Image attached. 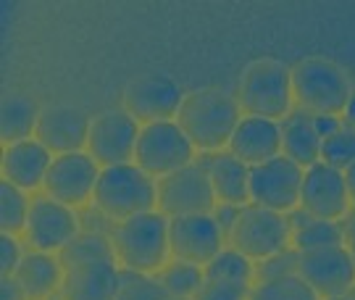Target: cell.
<instances>
[{
    "label": "cell",
    "mask_w": 355,
    "mask_h": 300,
    "mask_svg": "<svg viewBox=\"0 0 355 300\" xmlns=\"http://www.w3.org/2000/svg\"><path fill=\"white\" fill-rule=\"evenodd\" d=\"M158 208L164 216H192L211 213L216 208V192L208 169L190 163L158 182Z\"/></svg>",
    "instance_id": "9"
},
{
    "label": "cell",
    "mask_w": 355,
    "mask_h": 300,
    "mask_svg": "<svg viewBox=\"0 0 355 300\" xmlns=\"http://www.w3.org/2000/svg\"><path fill=\"white\" fill-rule=\"evenodd\" d=\"M297 274L303 276L318 298H345L347 290L355 285L353 253L345 245L303 250Z\"/></svg>",
    "instance_id": "10"
},
{
    "label": "cell",
    "mask_w": 355,
    "mask_h": 300,
    "mask_svg": "<svg viewBox=\"0 0 355 300\" xmlns=\"http://www.w3.org/2000/svg\"><path fill=\"white\" fill-rule=\"evenodd\" d=\"M253 290L237 279H205L195 300H250Z\"/></svg>",
    "instance_id": "34"
},
{
    "label": "cell",
    "mask_w": 355,
    "mask_h": 300,
    "mask_svg": "<svg viewBox=\"0 0 355 300\" xmlns=\"http://www.w3.org/2000/svg\"><path fill=\"white\" fill-rule=\"evenodd\" d=\"M250 300H318V295L308 288L303 276L292 274L271 279V282H261L253 290Z\"/></svg>",
    "instance_id": "29"
},
{
    "label": "cell",
    "mask_w": 355,
    "mask_h": 300,
    "mask_svg": "<svg viewBox=\"0 0 355 300\" xmlns=\"http://www.w3.org/2000/svg\"><path fill=\"white\" fill-rule=\"evenodd\" d=\"M300 203H303V211H308L313 219L337 222L347 213V203H350L345 172H337L327 163L311 166L303 176Z\"/></svg>",
    "instance_id": "16"
},
{
    "label": "cell",
    "mask_w": 355,
    "mask_h": 300,
    "mask_svg": "<svg viewBox=\"0 0 355 300\" xmlns=\"http://www.w3.org/2000/svg\"><path fill=\"white\" fill-rule=\"evenodd\" d=\"M321 142L324 135L318 129V122L308 116L292 119L287 126H282V156H287L297 166H316L321 158Z\"/></svg>",
    "instance_id": "24"
},
{
    "label": "cell",
    "mask_w": 355,
    "mask_h": 300,
    "mask_svg": "<svg viewBox=\"0 0 355 300\" xmlns=\"http://www.w3.org/2000/svg\"><path fill=\"white\" fill-rule=\"evenodd\" d=\"M61 269H64L61 261L53 258L51 253L35 250V253H26L24 258H21L13 276L19 279V285L24 288L29 300H45L64 282L61 279Z\"/></svg>",
    "instance_id": "22"
},
{
    "label": "cell",
    "mask_w": 355,
    "mask_h": 300,
    "mask_svg": "<svg viewBox=\"0 0 355 300\" xmlns=\"http://www.w3.org/2000/svg\"><path fill=\"white\" fill-rule=\"evenodd\" d=\"M21 248L13 235H0V274L3 276H13L19 263H21Z\"/></svg>",
    "instance_id": "35"
},
{
    "label": "cell",
    "mask_w": 355,
    "mask_h": 300,
    "mask_svg": "<svg viewBox=\"0 0 355 300\" xmlns=\"http://www.w3.org/2000/svg\"><path fill=\"white\" fill-rule=\"evenodd\" d=\"M353 85L343 66L331 58H303L292 69V95L300 106L321 116H337L347 111Z\"/></svg>",
    "instance_id": "2"
},
{
    "label": "cell",
    "mask_w": 355,
    "mask_h": 300,
    "mask_svg": "<svg viewBox=\"0 0 355 300\" xmlns=\"http://www.w3.org/2000/svg\"><path fill=\"white\" fill-rule=\"evenodd\" d=\"M158 282L164 285L168 298H192L198 295L205 282L203 266H195L187 261H174L164 266V272L158 276Z\"/></svg>",
    "instance_id": "26"
},
{
    "label": "cell",
    "mask_w": 355,
    "mask_h": 300,
    "mask_svg": "<svg viewBox=\"0 0 355 300\" xmlns=\"http://www.w3.org/2000/svg\"><path fill=\"white\" fill-rule=\"evenodd\" d=\"M116 258L132 272H155L161 269L168 253V222L161 211H148L119 222L114 232Z\"/></svg>",
    "instance_id": "4"
},
{
    "label": "cell",
    "mask_w": 355,
    "mask_h": 300,
    "mask_svg": "<svg viewBox=\"0 0 355 300\" xmlns=\"http://www.w3.org/2000/svg\"><path fill=\"white\" fill-rule=\"evenodd\" d=\"M101 179L98 161L89 153H64L55 156L45 176V192L48 198L58 200L64 206H79L89 195H95Z\"/></svg>",
    "instance_id": "14"
},
{
    "label": "cell",
    "mask_w": 355,
    "mask_h": 300,
    "mask_svg": "<svg viewBox=\"0 0 355 300\" xmlns=\"http://www.w3.org/2000/svg\"><path fill=\"white\" fill-rule=\"evenodd\" d=\"M168 250L177 261L205 266L224 250V232L214 213L174 216L168 222Z\"/></svg>",
    "instance_id": "12"
},
{
    "label": "cell",
    "mask_w": 355,
    "mask_h": 300,
    "mask_svg": "<svg viewBox=\"0 0 355 300\" xmlns=\"http://www.w3.org/2000/svg\"><path fill=\"white\" fill-rule=\"evenodd\" d=\"M29 208H32V203H26L24 190L3 179V185H0V229H3V235L24 232L26 222H29Z\"/></svg>",
    "instance_id": "27"
},
{
    "label": "cell",
    "mask_w": 355,
    "mask_h": 300,
    "mask_svg": "<svg viewBox=\"0 0 355 300\" xmlns=\"http://www.w3.org/2000/svg\"><path fill=\"white\" fill-rule=\"evenodd\" d=\"M237 98L250 116L277 122L290 111L292 69L277 58H258L242 72Z\"/></svg>",
    "instance_id": "5"
},
{
    "label": "cell",
    "mask_w": 355,
    "mask_h": 300,
    "mask_svg": "<svg viewBox=\"0 0 355 300\" xmlns=\"http://www.w3.org/2000/svg\"><path fill=\"white\" fill-rule=\"evenodd\" d=\"M345 240V226L337 222H327V219H316L303 229L295 232V250H313V248H327V245H343Z\"/></svg>",
    "instance_id": "30"
},
{
    "label": "cell",
    "mask_w": 355,
    "mask_h": 300,
    "mask_svg": "<svg viewBox=\"0 0 355 300\" xmlns=\"http://www.w3.org/2000/svg\"><path fill=\"white\" fill-rule=\"evenodd\" d=\"M205 279H237V282H250L253 276V266L250 258L242 256L237 248L221 250L211 263L203 266Z\"/></svg>",
    "instance_id": "31"
},
{
    "label": "cell",
    "mask_w": 355,
    "mask_h": 300,
    "mask_svg": "<svg viewBox=\"0 0 355 300\" xmlns=\"http://www.w3.org/2000/svg\"><path fill=\"white\" fill-rule=\"evenodd\" d=\"M303 166L277 156L250 169V200L268 211H290L303 192Z\"/></svg>",
    "instance_id": "11"
},
{
    "label": "cell",
    "mask_w": 355,
    "mask_h": 300,
    "mask_svg": "<svg viewBox=\"0 0 355 300\" xmlns=\"http://www.w3.org/2000/svg\"><path fill=\"white\" fill-rule=\"evenodd\" d=\"M184 103L182 88L171 76L148 74L129 82L124 90V111L132 113L137 122H174Z\"/></svg>",
    "instance_id": "13"
},
{
    "label": "cell",
    "mask_w": 355,
    "mask_h": 300,
    "mask_svg": "<svg viewBox=\"0 0 355 300\" xmlns=\"http://www.w3.org/2000/svg\"><path fill=\"white\" fill-rule=\"evenodd\" d=\"M300 269V250H279L274 256H268L261 261V266L255 269V274L261 282H271V279H279V276H292L297 274Z\"/></svg>",
    "instance_id": "33"
},
{
    "label": "cell",
    "mask_w": 355,
    "mask_h": 300,
    "mask_svg": "<svg viewBox=\"0 0 355 300\" xmlns=\"http://www.w3.org/2000/svg\"><path fill=\"white\" fill-rule=\"evenodd\" d=\"M79 235V222H76L71 206H64L53 198L32 200L29 208V222H26V238L42 253L61 250Z\"/></svg>",
    "instance_id": "17"
},
{
    "label": "cell",
    "mask_w": 355,
    "mask_h": 300,
    "mask_svg": "<svg viewBox=\"0 0 355 300\" xmlns=\"http://www.w3.org/2000/svg\"><path fill=\"white\" fill-rule=\"evenodd\" d=\"M58 261L64 266V272L74 269L79 263L89 261H114L116 263V248L114 240H108L101 232H79L69 245L58 250Z\"/></svg>",
    "instance_id": "25"
},
{
    "label": "cell",
    "mask_w": 355,
    "mask_h": 300,
    "mask_svg": "<svg viewBox=\"0 0 355 300\" xmlns=\"http://www.w3.org/2000/svg\"><path fill=\"white\" fill-rule=\"evenodd\" d=\"M345 182H347V192H350V200L355 203V163L345 172Z\"/></svg>",
    "instance_id": "37"
},
{
    "label": "cell",
    "mask_w": 355,
    "mask_h": 300,
    "mask_svg": "<svg viewBox=\"0 0 355 300\" xmlns=\"http://www.w3.org/2000/svg\"><path fill=\"white\" fill-rule=\"evenodd\" d=\"M192 150L195 145L187 140L177 122H155V124L142 126L135 163L145 174L166 176L190 166Z\"/></svg>",
    "instance_id": "6"
},
{
    "label": "cell",
    "mask_w": 355,
    "mask_h": 300,
    "mask_svg": "<svg viewBox=\"0 0 355 300\" xmlns=\"http://www.w3.org/2000/svg\"><path fill=\"white\" fill-rule=\"evenodd\" d=\"M345 298H347V300H355V285L350 290H347V295H345Z\"/></svg>",
    "instance_id": "39"
},
{
    "label": "cell",
    "mask_w": 355,
    "mask_h": 300,
    "mask_svg": "<svg viewBox=\"0 0 355 300\" xmlns=\"http://www.w3.org/2000/svg\"><path fill=\"white\" fill-rule=\"evenodd\" d=\"M345 116H347V124L355 129V90H353V98H350V103H347V111H345Z\"/></svg>",
    "instance_id": "38"
},
{
    "label": "cell",
    "mask_w": 355,
    "mask_h": 300,
    "mask_svg": "<svg viewBox=\"0 0 355 300\" xmlns=\"http://www.w3.org/2000/svg\"><path fill=\"white\" fill-rule=\"evenodd\" d=\"M121 276L114 261H89L69 269L61 282V300H116Z\"/></svg>",
    "instance_id": "19"
},
{
    "label": "cell",
    "mask_w": 355,
    "mask_h": 300,
    "mask_svg": "<svg viewBox=\"0 0 355 300\" xmlns=\"http://www.w3.org/2000/svg\"><path fill=\"white\" fill-rule=\"evenodd\" d=\"M92 198L105 216L116 222H127L132 216L148 213L153 211V206H158V185L137 163H121L101 169V179Z\"/></svg>",
    "instance_id": "3"
},
{
    "label": "cell",
    "mask_w": 355,
    "mask_h": 300,
    "mask_svg": "<svg viewBox=\"0 0 355 300\" xmlns=\"http://www.w3.org/2000/svg\"><path fill=\"white\" fill-rule=\"evenodd\" d=\"M140 132L142 129L137 126V119L132 113H127L124 108H108L98 113L89 124V156L103 169L132 163L137 153Z\"/></svg>",
    "instance_id": "7"
},
{
    "label": "cell",
    "mask_w": 355,
    "mask_h": 300,
    "mask_svg": "<svg viewBox=\"0 0 355 300\" xmlns=\"http://www.w3.org/2000/svg\"><path fill=\"white\" fill-rule=\"evenodd\" d=\"M168 300H192V298H168Z\"/></svg>",
    "instance_id": "42"
},
{
    "label": "cell",
    "mask_w": 355,
    "mask_h": 300,
    "mask_svg": "<svg viewBox=\"0 0 355 300\" xmlns=\"http://www.w3.org/2000/svg\"><path fill=\"white\" fill-rule=\"evenodd\" d=\"M240 103L221 88H200L184 95L177 124L195 148L218 150L232 142L240 126Z\"/></svg>",
    "instance_id": "1"
},
{
    "label": "cell",
    "mask_w": 355,
    "mask_h": 300,
    "mask_svg": "<svg viewBox=\"0 0 355 300\" xmlns=\"http://www.w3.org/2000/svg\"><path fill=\"white\" fill-rule=\"evenodd\" d=\"M350 253H353V261H355V235L350 238Z\"/></svg>",
    "instance_id": "40"
},
{
    "label": "cell",
    "mask_w": 355,
    "mask_h": 300,
    "mask_svg": "<svg viewBox=\"0 0 355 300\" xmlns=\"http://www.w3.org/2000/svg\"><path fill=\"white\" fill-rule=\"evenodd\" d=\"M279 150L282 126L271 119H258V116L242 119L240 126L232 135V142H229V153L237 156L242 163H248L250 169L277 158Z\"/></svg>",
    "instance_id": "18"
},
{
    "label": "cell",
    "mask_w": 355,
    "mask_h": 300,
    "mask_svg": "<svg viewBox=\"0 0 355 300\" xmlns=\"http://www.w3.org/2000/svg\"><path fill=\"white\" fill-rule=\"evenodd\" d=\"M119 276H121V288L116 300H168L164 285L153 276L132 269H119Z\"/></svg>",
    "instance_id": "32"
},
{
    "label": "cell",
    "mask_w": 355,
    "mask_h": 300,
    "mask_svg": "<svg viewBox=\"0 0 355 300\" xmlns=\"http://www.w3.org/2000/svg\"><path fill=\"white\" fill-rule=\"evenodd\" d=\"M42 108H37V103L21 95V92H8L0 100V138L8 145L24 142L37 132V122Z\"/></svg>",
    "instance_id": "23"
},
{
    "label": "cell",
    "mask_w": 355,
    "mask_h": 300,
    "mask_svg": "<svg viewBox=\"0 0 355 300\" xmlns=\"http://www.w3.org/2000/svg\"><path fill=\"white\" fill-rule=\"evenodd\" d=\"M324 300H347V298H324Z\"/></svg>",
    "instance_id": "41"
},
{
    "label": "cell",
    "mask_w": 355,
    "mask_h": 300,
    "mask_svg": "<svg viewBox=\"0 0 355 300\" xmlns=\"http://www.w3.org/2000/svg\"><path fill=\"white\" fill-rule=\"evenodd\" d=\"M321 163H327L337 172H347L355 163V129L347 126H334L324 135L321 142Z\"/></svg>",
    "instance_id": "28"
},
{
    "label": "cell",
    "mask_w": 355,
    "mask_h": 300,
    "mask_svg": "<svg viewBox=\"0 0 355 300\" xmlns=\"http://www.w3.org/2000/svg\"><path fill=\"white\" fill-rule=\"evenodd\" d=\"M208 176L216 198L229 206H242L250 200V166L232 153H221L208 163Z\"/></svg>",
    "instance_id": "21"
},
{
    "label": "cell",
    "mask_w": 355,
    "mask_h": 300,
    "mask_svg": "<svg viewBox=\"0 0 355 300\" xmlns=\"http://www.w3.org/2000/svg\"><path fill=\"white\" fill-rule=\"evenodd\" d=\"M51 163V150L42 142L24 140V142L8 145L3 153V179L19 190H35L37 185H45Z\"/></svg>",
    "instance_id": "20"
},
{
    "label": "cell",
    "mask_w": 355,
    "mask_h": 300,
    "mask_svg": "<svg viewBox=\"0 0 355 300\" xmlns=\"http://www.w3.org/2000/svg\"><path fill=\"white\" fill-rule=\"evenodd\" d=\"M0 300H29L24 288L19 285L16 276H3L0 279Z\"/></svg>",
    "instance_id": "36"
},
{
    "label": "cell",
    "mask_w": 355,
    "mask_h": 300,
    "mask_svg": "<svg viewBox=\"0 0 355 300\" xmlns=\"http://www.w3.org/2000/svg\"><path fill=\"white\" fill-rule=\"evenodd\" d=\"M229 240L242 256L263 261L268 256L287 248L290 222L279 211H268V208H261L253 203L240 211L237 222L229 232Z\"/></svg>",
    "instance_id": "8"
},
{
    "label": "cell",
    "mask_w": 355,
    "mask_h": 300,
    "mask_svg": "<svg viewBox=\"0 0 355 300\" xmlns=\"http://www.w3.org/2000/svg\"><path fill=\"white\" fill-rule=\"evenodd\" d=\"M89 122L87 113L69 103H55L42 108L37 122L35 140L42 142L51 153H79L89 140Z\"/></svg>",
    "instance_id": "15"
}]
</instances>
